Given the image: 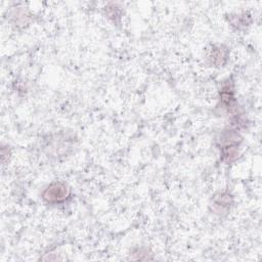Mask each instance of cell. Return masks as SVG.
<instances>
[{"mask_svg": "<svg viewBox=\"0 0 262 262\" xmlns=\"http://www.w3.org/2000/svg\"><path fill=\"white\" fill-rule=\"evenodd\" d=\"M225 52L224 51L221 49H216L215 51H214L211 54V59H212V62L215 64V65H222L223 62H224V59L226 58L225 57Z\"/></svg>", "mask_w": 262, "mask_h": 262, "instance_id": "2", "label": "cell"}, {"mask_svg": "<svg viewBox=\"0 0 262 262\" xmlns=\"http://www.w3.org/2000/svg\"><path fill=\"white\" fill-rule=\"evenodd\" d=\"M70 196V190L63 183H53L47 187L42 195L43 199L47 203L55 204L61 203L68 199Z\"/></svg>", "mask_w": 262, "mask_h": 262, "instance_id": "1", "label": "cell"}]
</instances>
